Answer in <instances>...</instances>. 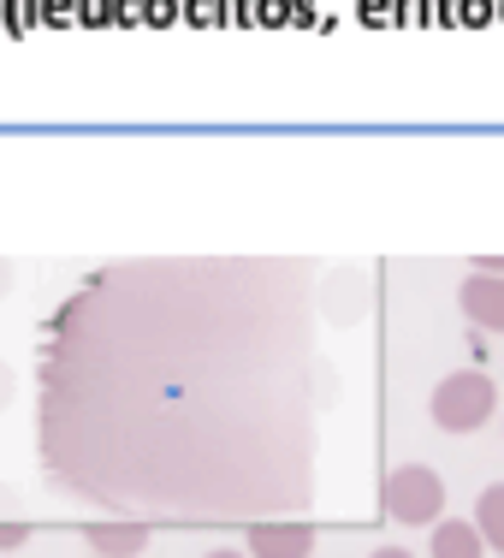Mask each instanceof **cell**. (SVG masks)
Here are the masks:
<instances>
[{
  "mask_svg": "<svg viewBox=\"0 0 504 558\" xmlns=\"http://www.w3.org/2000/svg\"><path fill=\"white\" fill-rule=\"evenodd\" d=\"M380 499H386V517L397 529H440L445 523V482L428 463H397V470H386Z\"/></svg>",
  "mask_w": 504,
  "mask_h": 558,
  "instance_id": "obj_2",
  "label": "cell"
},
{
  "mask_svg": "<svg viewBox=\"0 0 504 558\" xmlns=\"http://www.w3.org/2000/svg\"><path fill=\"white\" fill-rule=\"evenodd\" d=\"M89 547H96L101 558H137L143 547H149V535H143L137 523H96L89 529Z\"/></svg>",
  "mask_w": 504,
  "mask_h": 558,
  "instance_id": "obj_6",
  "label": "cell"
},
{
  "mask_svg": "<svg viewBox=\"0 0 504 558\" xmlns=\"http://www.w3.org/2000/svg\"><path fill=\"white\" fill-rule=\"evenodd\" d=\"M315 553V523H249V558H309Z\"/></svg>",
  "mask_w": 504,
  "mask_h": 558,
  "instance_id": "obj_4",
  "label": "cell"
},
{
  "mask_svg": "<svg viewBox=\"0 0 504 558\" xmlns=\"http://www.w3.org/2000/svg\"><path fill=\"white\" fill-rule=\"evenodd\" d=\"M493 410H499V387L487 368H451L440 387L428 392V416L440 434H475L493 422Z\"/></svg>",
  "mask_w": 504,
  "mask_h": 558,
  "instance_id": "obj_1",
  "label": "cell"
},
{
  "mask_svg": "<svg viewBox=\"0 0 504 558\" xmlns=\"http://www.w3.org/2000/svg\"><path fill=\"white\" fill-rule=\"evenodd\" d=\"M24 541H30V523H24V517H0V553L24 547Z\"/></svg>",
  "mask_w": 504,
  "mask_h": 558,
  "instance_id": "obj_8",
  "label": "cell"
},
{
  "mask_svg": "<svg viewBox=\"0 0 504 558\" xmlns=\"http://www.w3.org/2000/svg\"><path fill=\"white\" fill-rule=\"evenodd\" d=\"M457 303L475 333H504V274H469L457 286Z\"/></svg>",
  "mask_w": 504,
  "mask_h": 558,
  "instance_id": "obj_3",
  "label": "cell"
},
{
  "mask_svg": "<svg viewBox=\"0 0 504 558\" xmlns=\"http://www.w3.org/2000/svg\"><path fill=\"white\" fill-rule=\"evenodd\" d=\"M428 553H433V558H487V541H481V529H475V523H463V517H445V523L433 529Z\"/></svg>",
  "mask_w": 504,
  "mask_h": 558,
  "instance_id": "obj_5",
  "label": "cell"
},
{
  "mask_svg": "<svg viewBox=\"0 0 504 558\" xmlns=\"http://www.w3.org/2000/svg\"><path fill=\"white\" fill-rule=\"evenodd\" d=\"M202 558H249V553H232V547H214V553H202Z\"/></svg>",
  "mask_w": 504,
  "mask_h": 558,
  "instance_id": "obj_11",
  "label": "cell"
},
{
  "mask_svg": "<svg viewBox=\"0 0 504 558\" xmlns=\"http://www.w3.org/2000/svg\"><path fill=\"white\" fill-rule=\"evenodd\" d=\"M475 274H504V256H481V262H475Z\"/></svg>",
  "mask_w": 504,
  "mask_h": 558,
  "instance_id": "obj_9",
  "label": "cell"
},
{
  "mask_svg": "<svg viewBox=\"0 0 504 558\" xmlns=\"http://www.w3.org/2000/svg\"><path fill=\"white\" fill-rule=\"evenodd\" d=\"M368 558H416V553H409V547H374Z\"/></svg>",
  "mask_w": 504,
  "mask_h": 558,
  "instance_id": "obj_10",
  "label": "cell"
},
{
  "mask_svg": "<svg viewBox=\"0 0 504 558\" xmlns=\"http://www.w3.org/2000/svg\"><path fill=\"white\" fill-rule=\"evenodd\" d=\"M475 529H481V541L493 553H504V482L493 487H481V499H475V517H469Z\"/></svg>",
  "mask_w": 504,
  "mask_h": 558,
  "instance_id": "obj_7",
  "label": "cell"
}]
</instances>
